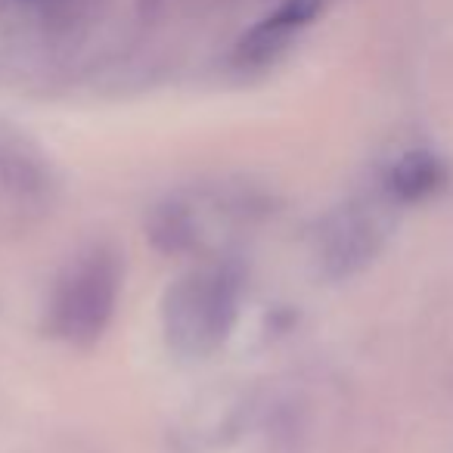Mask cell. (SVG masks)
I'll use <instances>...</instances> for the list:
<instances>
[{"label": "cell", "mask_w": 453, "mask_h": 453, "mask_svg": "<svg viewBox=\"0 0 453 453\" xmlns=\"http://www.w3.org/2000/svg\"><path fill=\"white\" fill-rule=\"evenodd\" d=\"M385 226L366 202H345L333 208L317 226V261L329 280H348L370 267L382 252Z\"/></svg>", "instance_id": "3"}, {"label": "cell", "mask_w": 453, "mask_h": 453, "mask_svg": "<svg viewBox=\"0 0 453 453\" xmlns=\"http://www.w3.org/2000/svg\"><path fill=\"white\" fill-rule=\"evenodd\" d=\"M180 4H187V0H137V10L143 19L158 22V19H165V16L174 13Z\"/></svg>", "instance_id": "9"}, {"label": "cell", "mask_w": 453, "mask_h": 453, "mask_svg": "<svg viewBox=\"0 0 453 453\" xmlns=\"http://www.w3.org/2000/svg\"><path fill=\"white\" fill-rule=\"evenodd\" d=\"M323 0H283L271 16H265L261 22H255L234 47V63L240 69H261L271 65L273 59H280L289 44L298 38L302 28H308L311 22L320 16Z\"/></svg>", "instance_id": "6"}, {"label": "cell", "mask_w": 453, "mask_h": 453, "mask_svg": "<svg viewBox=\"0 0 453 453\" xmlns=\"http://www.w3.org/2000/svg\"><path fill=\"white\" fill-rule=\"evenodd\" d=\"M121 292L119 255L90 246L65 261L47 302V333L72 348H90L103 339L115 317Z\"/></svg>", "instance_id": "2"}, {"label": "cell", "mask_w": 453, "mask_h": 453, "mask_svg": "<svg viewBox=\"0 0 453 453\" xmlns=\"http://www.w3.org/2000/svg\"><path fill=\"white\" fill-rule=\"evenodd\" d=\"M0 4H19V7H32L47 26L53 28H69L78 16L84 13L88 0H0Z\"/></svg>", "instance_id": "8"}, {"label": "cell", "mask_w": 453, "mask_h": 453, "mask_svg": "<svg viewBox=\"0 0 453 453\" xmlns=\"http://www.w3.org/2000/svg\"><path fill=\"white\" fill-rule=\"evenodd\" d=\"M242 277L234 265L214 261L177 277L162 298L165 342L180 357H208L234 333Z\"/></svg>", "instance_id": "1"}, {"label": "cell", "mask_w": 453, "mask_h": 453, "mask_svg": "<svg viewBox=\"0 0 453 453\" xmlns=\"http://www.w3.org/2000/svg\"><path fill=\"white\" fill-rule=\"evenodd\" d=\"M447 183H450V168L444 158L428 150H410L385 168L382 193L391 205H422L444 193Z\"/></svg>", "instance_id": "7"}, {"label": "cell", "mask_w": 453, "mask_h": 453, "mask_svg": "<svg viewBox=\"0 0 453 453\" xmlns=\"http://www.w3.org/2000/svg\"><path fill=\"white\" fill-rule=\"evenodd\" d=\"M240 202L214 199L205 193L168 196L146 218V236L165 255H189L205 249L208 240L220 236V224H230Z\"/></svg>", "instance_id": "4"}, {"label": "cell", "mask_w": 453, "mask_h": 453, "mask_svg": "<svg viewBox=\"0 0 453 453\" xmlns=\"http://www.w3.org/2000/svg\"><path fill=\"white\" fill-rule=\"evenodd\" d=\"M53 180L38 156L0 143V226H26L50 208Z\"/></svg>", "instance_id": "5"}]
</instances>
